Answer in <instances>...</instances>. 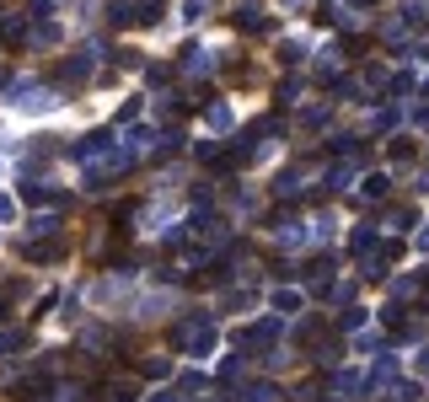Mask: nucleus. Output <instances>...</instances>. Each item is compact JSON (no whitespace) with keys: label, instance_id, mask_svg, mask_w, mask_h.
<instances>
[]
</instances>
